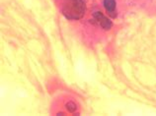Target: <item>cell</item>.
Listing matches in <instances>:
<instances>
[{
	"label": "cell",
	"instance_id": "6da1fadb",
	"mask_svg": "<svg viewBox=\"0 0 156 116\" xmlns=\"http://www.w3.org/2000/svg\"><path fill=\"white\" fill-rule=\"evenodd\" d=\"M63 14L68 19H80L85 12L84 0H68L63 5Z\"/></svg>",
	"mask_w": 156,
	"mask_h": 116
},
{
	"label": "cell",
	"instance_id": "7a4b0ae2",
	"mask_svg": "<svg viewBox=\"0 0 156 116\" xmlns=\"http://www.w3.org/2000/svg\"><path fill=\"white\" fill-rule=\"evenodd\" d=\"M93 17L95 18V20L100 24V26H101L104 30H106V31L111 30V28H112L113 26L112 21L107 18L102 12H95L93 14Z\"/></svg>",
	"mask_w": 156,
	"mask_h": 116
},
{
	"label": "cell",
	"instance_id": "3957f363",
	"mask_svg": "<svg viewBox=\"0 0 156 116\" xmlns=\"http://www.w3.org/2000/svg\"><path fill=\"white\" fill-rule=\"evenodd\" d=\"M104 6L107 12L113 17L116 18L117 14H115V10H116V0H104Z\"/></svg>",
	"mask_w": 156,
	"mask_h": 116
},
{
	"label": "cell",
	"instance_id": "277c9868",
	"mask_svg": "<svg viewBox=\"0 0 156 116\" xmlns=\"http://www.w3.org/2000/svg\"><path fill=\"white\" fill-rule=\"evenodd\" d=\"M66 108L68 109V111L69 112H74V111L76 110V105L75 103H73V102H68L67 104H66Z\"/></svg>",
	"mask_w": 156,
	"mask_h": 116
}]
</instances>
